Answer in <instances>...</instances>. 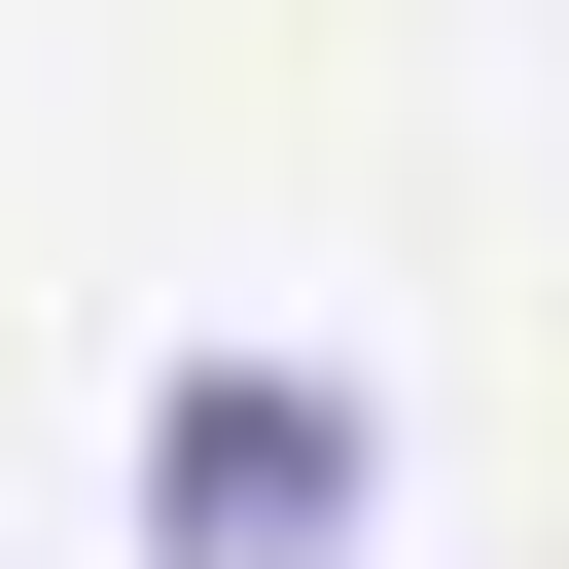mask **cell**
Segmentation results:
<instances>
[{"mask_svg": "<svg viewBox=\"0 0 569 569\" xmlns=\"http://www.w3.org/2000/svg\"><path fill=\"white\" fill-rule=\"evenodd\" d=\"M356 498H391V427L320 356H178L142 391V569H356Z\"/></svg>", "mask_w": 569, "mask_h": 569, "instance_id": "6da1fadb", "label": "cell"}]
</instances>
